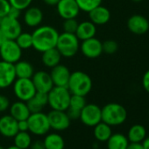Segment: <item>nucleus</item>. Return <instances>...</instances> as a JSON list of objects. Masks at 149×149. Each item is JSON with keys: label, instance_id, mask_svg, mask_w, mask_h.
I'll use <instances>...</instances> for the list:
<instances>
[{"label": "nucleus", "instance_id": "nucleus-1", "mask_svg": "<svg viewBox=\"0 0 149 149\" xmlns=\"http://www.w3.org/2000/svg\"><path fill=\"white\" fill-rule=\"evenodd\" d=\"M59 34L58 31L51 26H38L32 33L33 47L40 53L54 48L56 47Z\"/></svg>", "mask_w": 149, "mask_h": 149}, {"label": "nucleus", "instance_id": "nucleus-2", "mask_svg": "<svg viewBox=\"0 0 149 149\" xmlns=\"http://www.w3.org/2000/svg\"><path fill=\"white\" fill-rule=\"evenodd\" d=\"M92 80L88 74L77 70L71 73L67 88L72 95L86 97L92 90Z\"/></svg>", "mask_w": 149, "mask_h": 149}, {"label": "nucleus", "instance_id": "nucleus-3", "mask_svg": "<svg viewBox=\"0 0 149 149\" xmlns=\"http://www.w3.org/2000/svg\"><path fill=\"white\" fill-rule=\"evenodd\" d=\"M102 121L111 126L122 125L127 118L125 108L118 103H109L101 108Z\"/></svg>", "mask_w": 149, "mask_h": 149}, {"label": "nucleus", "instance_id": "nucleus-4", "mask_svg": "<svg viewBox=\"0 0 149 149\" xmlns=\"http://www.w3.org/2000/svg\"><path fill=\"white\" fill-rule=\"evenodd\" d=\"M55 47L62 57L72 58L80 49V40L74 33L63 32L59 34Z\"/></svg>", "mask_w": 149, "mask_h": 149}, {"label": "nucleus", "instance_id": "nucleus-5", "mask_svg": "<svg viewBox=\"0 0 149 149\" xmlns=\"http://www.w3.org/2000/svg\"><path fill=\"white\" fill-rule=\"evenodd\" d=\"M48 105L52 110L66 111L69 105L71 93L67 87L54 86L47 93Z\"/></svg>", "mask_w": 149, "mask_h": 149}, {"label": "nucleus", "instance_id": "nucleus-6", "mask_svg": "<svg viewBox=\"0 0 149 149\" xmlns=\"http://www.w3.org/2000/svg\"><path fill=\"white\" fill-rule=\"evenodd\" d=\"M29 132L37 136H43L49 132L50 125L47 118V114L40 112L31 113L27 118Z\"/></svg>", "mask_w": 149, "mask_h": 149}, {"label": "nucleus", "instance_id": "nucleus-7", "mask_svg": "<svg viewBox=\"0 0 149 149\" xmlns=\"http://www.w3.org/2000/svg\"><path fill=\"white\" fill-rule=\"evenodd\" d=\"M13 85L14 95L23 102H27L37 92L31 78H17Z\"/></svg>", "mask_w": 149, "mask_h": 149}, {"label": "nucleus", "instance_id": "nucleus-8", "mask_svg": "<svg viewBox=\"0 0 149 149\" xmlns=\"http://www.w3.org/2000/svg\"><path fill=\"white\" fill-rule=\"evenodd\" d=\"M0 57L2 61L15 64L22 57V49L15 40L6 39L0 46Z\"/></svg>", "mask_w": 149, "mask_h": 149}, {"label": "nucleus", "instance_id": "nucleus-9", "mask_svg": "<svg viewBox=\"0 0 149 149\" xmlns=\"http://www.w3.org/2000/svg\"><path fill=\"white\" fill-rule=\"evenodd\" d=\"M79 119L84 125L94 127L102 121L101 108L95 104H86L81 111Z\"/></svg>", "mask_w": 149, "mask_h": 149}, {"label": "nucleus", "instance_id": "nucleus-10", "mask_svg": "<svg viewBox=\"0 0 149 149\" xmlns=\"http://www.w3.org/2000/svg\"><path fill=\"white\" fill-rule=\"evenodd\" d=\"M0 29L8 40H16L22 33V26L19 19L6 16L0 19Z\"/></svg>", "mask_w": 149, "mask_h": 149}, {"label": "nucleus", "instance_id": "nucleus-11", "mask_svg": "<svg viewBox=\"0 0 149 149\" xmlns=\"http://www.w3.org/2000/svg\"><path fill=\"white\" fill-rule=\"evenodd\" d=\"M50 128L55 131H64L70 125L71 119L64 111L52 110L47 113Z\"/></svg>", "mask_w": 149, "mask_h": 149}, {"label": "nucleus", "instance_id": "nucleus-12", "mask_svg": "<svg viewBox=\"0 0 149 149\" xmlns=\"http://www.w3.org/2000/svg\"><path fill=\"white\" fill-rule=\"evenodd\" d=\"M56 9L59 16L63 19H77L80 13L76 0H60L56 5Z\"/></svg>", "mask_w": 149, "mask_h": 149}, {"label": "nucleus", "instance_id": "nucleus-13", "mask_svg": "<svg viewBox=\"0 0 149 149\" xmlns=\"http://www.w3.org/2000/svg\"><path fill=\"white\" fill-rule=\"evenodd\" d=\"M79 50H81L82 54L85 57L89 59H96L103 53L102 42L95 37L82 40Z\"/></svg>", "mask_w": 149, "mask_h": 149}, {"label": "nucleus", "instance_id": "nucleus-14", "mask_svg": "<svg viewBox=\"0 0 149 149\" xmlns=\"http://www.w3.org/2000/svg\"><path fill=\"white\" fill-rule=\"evenodd\" d=\"M17 79L14 64L0 61V89H6Z\"/></svg>", "mask_w": 149, "mask_h": 149}, {"label": "nucleus", "instance_id": "nucleus-15", "mask_svg": "<svg viewBox=\"0 0 149 149\" xmlns=\"http://www.w3.org/2000/svg\"><path fill=\"white\" fill-rule=\"evenodd\" d=\"M31 79L38 92L48 93L54 86L50 74L46 71L40 70V71L34 72L33 76L32 77Z\"/></svg>", "mask_w": 149, "mask_h": 149}, {"label": "nucleus", "instance_id": "nucleus-16", "mask_svg": "<svg viewBox=\"0 0 149 149\" xmlns=\"http://www.w3.org/2000/svg\"><path fill=\"white\" fill-rule=\"evenodd\" d=\"M49 74L54 86H60V87L68 86V80L71 74V72L68 67L62 64H58L57 66L52 68V70Z\"/></svg>", "mask_w": 149, "mask_h": 149}, {"label": "nucleus", "instance_id": "nucleus-17", "mask_svg": "<svg viewBox=\"0 0 149 149\" xmlns=\"http://www.w3.org/2000/svg\"><path fill=\"white\" fill-rule=\"evenodd\" d=\"M127 28L134 34L141 35L149 30V21L139 14H134L127 20Z\"/></svg>", "mask_w": 149, "mask_h": 149}, {"label": "nucleus", "instance_id": "nucleus-18", "mask_svg": "<svg viewBox=\"0 0 149 149\" xmlns=\"http://www.w3.org/2000/svg\"><path fill=\"white\" fill-rule=\"evenodd\" d=\"M19 132L18 121L10 114L0 118V134L6 138H13Z\"/></svg>", "mask_w": 149, "mask_h": 149}, {"label": "nucleus", "instance_id": "nucleus-19", "mask_svg": "<svg viewBox=\"0 0 149 149\" xmlns=\"http://www.w3.org/2000/svg\"><path fill=\"white\" fill-rule=\"evenodd\" d=\"M43 12L36 6H29L24 13V22L29 27H38L43 21Z\"/></svg>", "mask_w": 149, "mask_h": 149}, {"label": "nucleus", "instance_id": "nucleus-20", "mask_svg": "<svg viewBox=\"0 0 149 149\" xmlns=\"http://www.w3.org/2000/svg\"><path fill=\"white\" fill-rule=\"evenodd\" d=\"M88 13L90 20L96 26L105 25L109 22L111 19V13L109 9L103 6H99L94 8Z\"/></svg>", "mask_w": 149, "mask_h": 149}, {"label": "nucleus", "instance_id": "nucleus-21", "mask_svg": "<svg viewBox=\"0 0 149 149\" xmlns=\"http://www.w3.org/2000/svg\"><path fill=\"white\" fill-rule=\"evenodd\" d=\"M26 103L31 113L40 112V111H42L43 108L48 104L47 93L37 91L35 93V95Z\"/></svg>", "mask_w": 149, "mask_h": 149}, {"label": "nucleus", "instance_id": "nucleus-22", "mask_svg": "<svg viewBox=\"0 0 149 149\" xmlns=\"http://www.w3.org/2000/svg\"><path fill=\"white\" fill-rule=\"evenodd\" d=\"M10 115L14 118L17 121L26 120L29 118L31 112L28 109V106L26 102L17 101L10 105Z\"/></svg>", "mask_w": 149, "mask_h": 149}, {"label": "nucleus", "instance_id": "nucleus-23", "mask_svg": "<svg viewBox=\"0 0 149 149\" xmlns=\"http://www.w3.org/2000/svg\"><path fill=\"white\" fill-rule=\"evenodd\" d=\"M97 33V27L96 25L93 24L91 20L89 21H83L78 24L77 29L74 33L79 40H84L91 38L95 37Z\"/></svg>", "mask_w": 149, "mask_h": 149}, {"label": "nucleus", "instance_id": "nucleus-24", "mask_svg": "<svg viewBox=\"0 0 149 149\" xmlns=\"http://www.w3.org/2000/svg\"><path fill=\"white\" fill-rule=\"evenodd\" d=\"M61 57L62 56L61 55V54L57 50V48L54 47V48L48 49L42 53L41 61L47 68H52L57 66L58 64H60Z\"/></svg>", "mask_w": 149, "mask_h": 149}, {"label": "nucleus", "instance_id": "nucleus-25", "mask_svg": "<svg viewBox=\"0 0 149 149\" xmlns=\"http://www.w3.org/2000/svg\"><path fill=\"white\" fill-rule=\"evenodd\" d=\"M17 78H32L34 68L31 62L27 61H19L14 64Z\"/></svg>", "mask_w": 149, "mask_h": 149}, {"label": "nucleus", "instance_id": "nucleus-26", "mask_svg": "<svg viewBox=\"0 0 149 149\" xmlns=\"http://www.w3.org/2000/svg\"><path fill=\"white\" fill-rule=\"evenodd\" d=\"M43 142L46 149H64L65 147L64 139L56 132L48 133L45 137Z\"/></svg>", "mask_w": 149, "mask_h": 149}, {"label": "nucleus", "instance_id": "nucleus-27", "mask_svg": "<svg viewBox=\"0 0 149 149\" xmlns=\"http://www.w3.org/2000/svg\"><path fill=\"white\" fill-rule=\"evenodd\" d=\"M94 137L100 142H106L112 134L111 126L101 121L94 126Z\"/></svg>", "mask_w": 149, "mask_h": 149}, {"label": "nucleus", "instance_id": "nucleus-28", "mask_svg": "<svg viewBox=\"0 0 149 149\" xmlns=\"http://www.w3.org/2000/svg\"><path fill=\"white\" fill-rule=\"evenodd\" d=\"M126 137L130 143H140L146 137V130L142 125H133L129 129Z\"/></svg>", "mask_w": 149, "mask_h": 149}, {"label": "nucleus", "instance_id": "nucleus-29", "mask_svg": "<svg viewBox=\"0 0 149 149\" xmlns=\"http://www.w3.org/2000/svg\"><path fill=\"white\" fill-rule=\"evenodd\" d=\"M106 142L108 149H126L130 143L127 137L122 133L111 134Z\"/></svg>", "mask_w": 149, "mask_h": 149}, {"label": "nucleus", "instance_id": "nucleus-30", "mask_svg": "<svg viewBox=\"0 0 149 149\" xmlns=\"http://www.w3.org/2000/svg\"><path fill=\"white\" fill-rule=\"evenodd\" d=\"M13 140L14 145L22 149L29 148L32 144V137L29 132H18L13 137Z\"/></svg>", "mask_w": 149, "mask_h": 149}, {"label": "nucleus", "instance_id": "nucleus-31", "mask_svg": "<svg viewBox=\"0 0 149 149\" xmlns=\"http://www.w3.org/2000/svg\"><path fill=\"white\" fill-rule=\"evenodd\" d=\"M86 99L85 97L84 96H79V95H72L70 97L69 101V105L68 109H71L74 111H81L82 109L86 105Z\"/></svg>", "mask_w": 149, "mask_h": 149}, {"label": "nucleus", "instance_id": "nucleus-32", "mask_svg": "<svg viewBox=\"0 0 149 149\" xmlns=\"http://www.w3.org/2000/svg\"><path fill=\"white\" fill-rule=\"evenodd\" d=\"M16 42L22 50L29 49L33 47V36L29 33H21L17 38Z\"/></svg>", "mask_w": 149, "mask_h": 149}, {"label": "nucleus", "instance_id": "nucleus-33", "mask_svg": "<svg viewBox=\"0 0 149 149\" xmlns=\"http://www.w3.org/2000/svg\"><path fill=\"white\" fill-rule=\"evenodd\" d=\"M80 11L89 13L94 8L101 6L103 0H76Z\"/></svg>", "mask_w": 149, "mask_h": 149}, {"label": "nucleus", "instance_id": "nucleus-34", "mask_svg": "<svg viewBox=\"0 0 149 149\" xmlns=\"http://www.w3.org/2000/svg\"><path fill=\"white\" fill-rule=\"evenodd\" d=\"M78 22L77 19H64L63 24H62V28L65 33H74L77 29L78 26Z\"/></svg>", "mask_w": 149, "mask_h": 149}, {"label": "nucleus", "instance_id": "nucleus-35", "mask_svg": "<svg viewBox=\"0 0 149 149\" xmlns=\"http://www.w3.org/2000/svg\"><path fill=\"white\" fill-rule=\"evenodd\" d=\"M102 46H103V52L108 54H115L118 48V45L117 41L113 40H105L104 42H102Z\"/></svg>", "mask_w": 149, "mask_h": 149}, {"label": "nucleus", "instance_id": "nucleus-36", "mask_svg": "<svg viewBox=\"0 0 149 149\" xmlns=\"http://www.w3.org/2000/svg\"><path fill=\"white\" fill-rule=\"evenodd\" d=\"M11 6L20 11L27 9L33 3V0H8Z\"/></svg>", "mask_w": 149, "mask_h": 149}, {"label": "nucleus", "instance_id": "nucleus-37", "mask_svg": "<svg viewBox=\"0 0 149 149\" xmlns=\"http://www.w3.org/2000/svg\"><path fill=\"white\" fill-rule=\"evenodd\" d=\"M12 6L8 0H0V19L8 16Z\"/></svg>", "mask_w": 149, "mask_h": 149}, {"label": "nucleus", "instance_id": "nucleus-38", "mask_svg": "<svg viewBox=\"0 0 149 149\" xmlns=\"http://www.w3.org/2000/svg\"><path fill=\"white\" fill-rule=\"evenodd\" d=\"M11 103L9 98L5 96L0 94V112H5L10 108Z\"/></svg>", "mask_w": 149, "mask_h": 149}, {"label": "nucleus", "instance_id": "nucleus-39", "mask_svg": "<svg viewBox=\"0 0 149 149\" xmlns=\"http://www.w3.org/2000/svg\"><path fill=\"white\" fill-rule=\"evenodd\" d=\"M142 85L146 92L149 93V69L146 71L142 78Z\"/></svg>", "mask_w": 149, "mask_h": 149}, {"label": "nucleus", "instance_id": "nucleus-40", "mask_svg": "<svg viewBox=\"0 0 149 149\" xmlns=\"http://www.w3.org/2000/svg\"><path fill=\"white\" fill-rule=\"evenodd\" d=\"M18 128L19 132H29V125L27 119L18 121Z\"/></svg>", "mask_w": 149, "mask_h": 149}, {"label": "nucleus", "instance_id": "nucleus-41", "mask_svg": "<svg viewBox=\"0 0 149 149\" xmlns=\"http://www.w3.org/2000/svg\"><path fill=\"white\" fill-rule=\"evenodd\" d=\"M29 148L30 149H46L43 140H35L33 142L32 141V144Z\"/></svg>", "mask_w": 149, "mask_h": 149}, {"label": "nucleus", "instance_id": "nucleus-42", "mask_svg": "<svg viewBox=\"0 0 149 149\" xmlns=\"http://www.w3.org/2000/svg\"><path fill=\"white\" fill-rule=\"evenodd\" d=\"M20 13L21 11L15 8V7H11L10 11H9V13H8V16L11 17V18H14V19H19V16H20Z\"/></svg>", "mask_w": 149, "mask_h": 149}, {"label": "nucleus", "instance_id": "nucleus-43", "mask_svg": "<svg viewBox=\"0 0 149 149\" xmlns=\"http://www.w3.org/2000/svg\"><path fill=\"white\" fill-rule=\"evenodd\" d=\"M126 149H144L141 143H129Z\"/></svg>", "mask_w": 149, "mask_h": 149}, {"label": "nucleus", "instance_id": "nucleus-44", "mask_svg": "<svg viewBox=\"0 0 149 149\" xmlns=\"http://www.w3.org/2000/svg\"><path fill=\"white\" fill-rule=\"evenodd\" d=\"M60 0H43V2L49 6H56Z\"/></svg>", "mask_w": 149, "mask_h": 149}, {"label": "nucleus", "instance_id": "nucleus-45", "mask_svg": "<svg viewBox=\"0 0 149 149\" xmlns=\"http://www.w3.org/2000/svg\"><path fill=\"white\" fill-rule=\"evenodd\" d=\"M141 144L144 149H149V137H146Z\"/></svg>", "mask_w": 149, "mask_h": 149}, {"label": "nucleus", "instance_id": "nucleus-46", "mask_svg": "<svg viewBox=\"0 0 149 149\" xmlns=\"http://www.w3.org/2000/svg\"><path fill=\"white\" fill-rule=\"evenodd\" d=\"M6 40V36L4 35V33H2V31H1V29H0V46H1L3 43H4V41Z\"/></svg>", "mask_w": 149, "mask_h": 149}, {"label": "nucleus", "instance_id": "nucleus-47", "mask_svg": "<svg viewBox=\"0 0 149 149\" xmlns=\"http://www.w3.org/2000/svg\"><path fill=\"white\" fill-rule=\"evenodd\" d=\"M6 149H22V148H20V147H19V146H17L13 145V146H9V147H8V148H6Z\"/></svg>", "mask_w": 149, "mask_h": 149}, {"label": "nucleus", "instance_id": "nucleus-48", "mask_svg": "<svg viewBox=\"0 0 149 149\" xmlns=\"http://www.w3.org/2000/svg\"><path fill=\"white\" fill-rule=\"evenodd\" d=\"M132 2H135V3H139V2H141L142 0H132Z\"/></svg>", "mask_w": 149, "mask_h": 149}, {"label": "nucleus", "instance_id": "nucleus-49", "mask_svg": "<svg viewBox=\"0 0 149 149\" xmlns=\"http://www.w3.org/2000/svg\"><path fill=\"white\" fill-rule=\"evenodd\" d=\"M0 149H5V148H4L3 146H0Z\"/></svg>", "mask_w": 149, "mask_h": 149}]
</instances>
